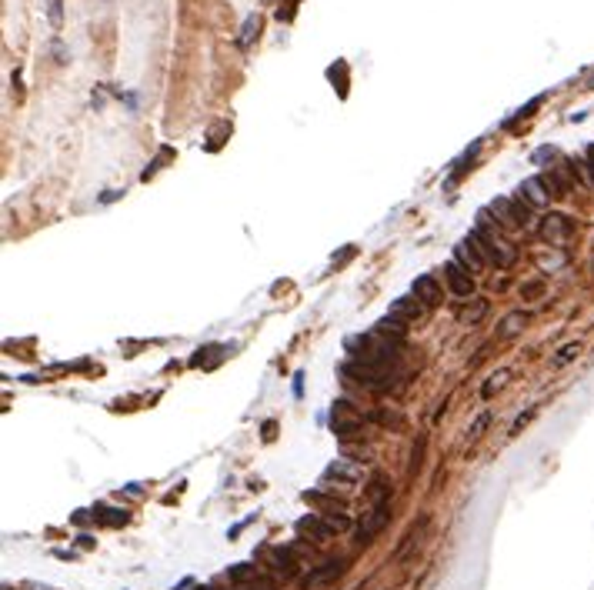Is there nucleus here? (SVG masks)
Segmentation results:
<instances>
[{"mask_svg": "<svg viewBox=\"0 0 594 590\" xmlns=\"http://www.w3.org/2000/svg\"><path fill=\"white\" fill-rule=\"evenodd\" d=\"M468 240L481 251L484 261H494V267H511L514 261V247H507V240L497 234V224L494 217H488V211L478 214V227L468 234Z\"/></svg>", "mask_w": 594, "mask_h": 590, "instance_id": "obj_1", "label": "nucleus"}, {"mask_svg": "<svg viewBox=\"0 0 594 590\" xmlns=\"http://www.w3.org/2000/svg\"><path fill=\"white\" fill-rule=\"evenodd\" d=\"M344 374L357 380L367 390H384L394 384V377L401 374V364H388V360H371V357H357L344 364Z\"/></svg>", "mask_w": 594, "mask_h": 590, "instance_id": "obj_2", "label": "nucleus"}, {"mask_svg": "<svg viewBox=\"0 0 594 590\" xmlns=\"http://www.w3.org/2000/svg\"><path fill=\"white\" fill-rule=\"evenodd\" d=\"M388 520H391V497H380V501H374L371 507L364 510V517H361V524H357V544H371V540L378 537L380 530L388 527Z\"/></svg>", "mask_w": 594, "mask_h": 590, "instance_id": "obj_3", "label": "nucleus"}, {"mask_svg": "<svg viewBox=\"0 0 594 590\" xmlns=\"http://www.w3.org/2000/svg\"><path fill=\"white\" fill-rule=\"evenodd\" d=\"M494 217H501V224L507 227H528L531 224V203L524 201L521 194H514V197H497V201L491 203Z\"/></svg>", "mask_w": 594, "mask_h": 590, "instance_id": "obj_4", "label": "nucleus"}, {"mask_svg": "<svg viewBox=\"0 0 594 590\" xmlns=\"http://www.w3.org/2000/svg\"><path fill=\"white\" fill-rule=\"evenodd\" d=\"M361 424H364V417L351 407V401L334 403V410H330V430L334 434H341V437L344 434H354V430H361Z\"/></svg>", "mask_w": 594, "mask_h": 590, "instance_id": "obj_5", "label": "nucleus"}, {"mask_svg": "<svg viewBox=\"0 0 594 590\" xmlns=\"http://www.w3.org/2000/svg\"><path fill=\"white\" fill-rule=\"evenodd\" d=\"M444 280H447V287L454 290L457 297H464V301H471L474 297V280H471L464 270H461V264L457 261H451V264H444Z\"/></svg>", "mask_w": 594, "mask_h": 590, "instance_id": "obj_6", "label": "nucleus"}, {"mask_svg": "<svg viewBox=\"0 0 594 590\" xmlns=\"http://www.w3.org/2000/svg\"><path fill=\"white\" fill-rule=\"evenodd\" d=\"M571 230H574V224H571L564 214H547L541 224V237L547 240V244H564V240L571 237Z\"/></svg>", "mask_w": 594, "mask_h": 590, "instance_id": "obj_7", "label": "nucleus"}, {"mask_svg": "<svg viewBox=\"0 0 594 590\" xmlns=\"http://www.w3.org/2000/svg\"><path fill=\"white\" fill-rule=\"evenodd\" d=\"M411 294H414V297L424 303V307H434V303H441V297H444L441 280H438V277H431V274H421V277H417L414 287H411Z\"/></svg>", "mask_w": 594, "mask_h": 590, "instance_id": "obj_8", "label": "nucleus"}, {"mask_svg": "<svg viewBox=\"0 0 594 590\" xmlns=\"http://www.w3.org/2000/svg\"><path fill=\"white\" fill-rule=\"evenodd\" d=\"M518 194L531 203V207H547V201H551V187H547L544 177H528V180L518 187Z\"/></svg>", "mask_w": 594, "mask_h": 590, "instance_id": "obj_9", "label": "nucleus"}, {"mask_svg": "<svg viewBox=\"0 0 594 590\" xmlns=\"http://www.w3.org/2000/svg\"><path fill=\"white\" fill-rule=\"evenodd\" d=\"M454 261H457L461 267H468V270H481V267H484V257H481V251L474 247V244H471L468 237H464V240H461V244L454 247Z\"/></svg>", "mask_w": 594, "mask_h": 590, "instance_id": "obj_10", "label": "nucleus"}, {"mask_svg": "<svg viewBox=\"0 0 594 590\" xmlns=\"http://www.w3.org/2000/svg\"><path fill=\"white\" fill-rule=\"evenodd\" d=\"M391 314H394V317H401V320H411V324H414L417 317L424 314V303L417 301V297H397V301L391 303Z\"/></svg>", "mask_w": 594, "mask_h": 590, "instance_id": "obj_11", "label": "nucleus"}, {"mask_svg": "<svg viewBox=\"0 0 594 590\" xmlns=\"http://www.w3.org/2000/svg\"><path fill=\"white\" fill-rule=\"evenodd\" d=\"M324 477L344 480V484H357V480H361V467H357V464H347V460H334V464L324 470Z\"/></svg>", "mask_w": 594, "mask_h": 590, "instance_id": "obj_12", "label": "nucleus"}, {"mask_svg": "<svg viewBox=\"0 0 594 590\" xmlns=\"http://www.w3.org/2000/svg\"><path fill=\"white\" fill-rule=\"evenodd\" d=\"M344 567L341 560H328L324 567H317V570H311L307 577H304V587H317V584H328V580H334L338 574H341Z\"/></svg>", "mask_w": 594, "mask_h": 590, "instance_id": "obj_13", "label": "nucleus"}, {"mask_svg": "<svg viewBox=\"0 0 594 590\" xmlns=\"http://www.w3.org/2000/svg\"><path fill=\"white\" fill-rule=\"evenodd\" d=\"M297 530H301V534H311L314 540H328L330 534H334L324 517H321V520H317V517H304V520H297Z\"/></svg>", "mask_w": 594, "mask_h": 590, "instance_id": "obj_14", "label": "nucleus"}, {"mask_svg": "<svg viewBox=\"0 0 594 590\" xmlns=\"http://www.w3.org/2000/svg\"><path fill=\"white\" fill-rule=\"evenodd\" d=\"M264 557H267V564L274 567V570H280V574H291V570H294V557H291V551H280V547H267Z\"/></svg>", "mask_w": 594, "mask_h": 590, "instance_id": "obj_15", "label": "nucleus"}, {"mask_svg": "<svg viewBox=\"0 0 594 590\" xmlns=\"http://www.w3.org/2000/svg\"><path fill=\"white\" fill-rule=\"evenodd\" d=\"M257 34H261V17L251 13V17L244 20V27H240V34H237V47H240V51H247L254 40H257Z\"/></svg>", "mask_w": 594, "mask_h": 590, "instance_id": "obj_16", "label": "nucleus"}, {"mask_svg": "<svg viewBox=\"0 0 594 590\" xmlns=\"http://www.w3.org/2000/svg\"><path fill=\"white\" fill-rule=\"evenodd\" d=\"M378 330H380V334H388V337H394V340H404V334H407L404 320H401V317H394V314L380 317V320H378Z\"/></svg>", "mask_w": 594, "mask_h": 590, "instance_id": "obj_17", "label": "nucleus"}, {"mask_svg": "<svg viewBox=\"0 0 594 590\" xmlns=\"http://www.w3.org/2000/svg\"><path fill=\"white\" fill-rule=\"evenodd\" d=\"M524 324H528V314H507L505 324L497 327V337H514L518 330H524Z\"/></svg>", "mask_w": 594, "mask_h": 590, "instance_id": "obj_18", "label": "nucleus"}, {"mask_svg": "<svg viewBox=\"0 0 594 590\" xmlns=\"http://www.w3.org/2000/svg\"><path fill=\"white\" fill-rule=\"evenodd\" d=\"M328 77H330V84L338 80V94H341V97H347V63L338 61L334 67H328Z\"/></svg>", "mask_w": 594, "mask_h": 590, "instance_id": "obj_19", "label": "nucleus"}, {"mask_svg": "<svg viewBox=\"0 0 594 590\" xmlns=\"http://www.w3.org/2000/svg\"><path fill=\"white\" fill-rule=\"evenodd\" d=\"M507 377H511V374H507V370H497V374H494L491 380H488V384L481 387V397L488 401V397H491L494 390H501V387H505V384H507Z\"/></svg>", "mask_w": 594, "mask_h": 590, "instance_id": "obj_20", "label": "nucleus"}, {"mask_svg": "<svg viewBox=\"0 0 594 590\" xmlns=\"http://www.w3.org/2000/svg\"><path fill=\"white\" fill-rule=\"evenodd\" d=\"M538 103H541V97H534V101H531V103H524V107H521V111L514 113V117H507V120H505V130H511V127L518 124V120H524V117H531V113L538 111Z\"/></svg>", "mask_w": 594, "mask_h": 590, "instance_id": "obj_21", "label": "nucleus"}, {"mask_svg": "<svg viewBox=\"0 0 594 590\" xmlns=\"http://www.w3.org/2000/svg\"><path fill=\"white\" fill-rule=\"evenodd\" d=\"M555 157H557L555 147H538V151L531 153V161L538 163V167H547V161H555Z\"/></svg>", "mask_w": 594, "mask_h": 590, "instance_id": "obj_22", "label": "nucleus"}, {"mask_svg": "<svg viewBox=\"0 0 594 590\" xmlns=\"http://www.w3.org/2000/svg\"><path fill=\"white\" fill-rule=\"evenodd\" d=\"M484 310H488V303L478 301L474 307H471V310H464V317H461V320H464V324H478L481 317H484Z\"/></svg>", "mask_w": 594, "mask_h": 590, "instance_id": "obj_23", "label": "nucleus"}, {"mask_svg": "<svg viewBox=\"0 0 594 590\" xmlns=\"http://www.w3.org/2000/svg\"><path fill=\"white\" fill-rule=\"evenodd\" d=\"M578 353H581V344H564V347H561V353L555 357V364H568L571 357H578Z\"/></svg>", "mask_w": 594, "mask_h": 590, "instance_id": "obj_24", "label": "nucleus"}, {"mask_svg": "<svg viewBox=\"0 0 594 590\" xmlns=\"http://www.w3.org/2000/svg\"><path fill=\"white\" fill-rule=\"evenodd\" d=\"M171 157H174V151H171V147H161V153L154 157V167H151V170H144V180H147V177H151L157 167H164V161H171Z\"/></svg>", "mask_w": 594, "mask_h": 590, "instance_id": "obj_25", "label": "nucleus"}, {"mask_svg": "<svg viewBox=\"0 0 594 590\" xmlns=\"http://www.w3.org/2000/svg\"><path fill=\"white\" fill-rule=\"evenodd\" d=\"M324 520H328V527L338 534V530H347V517L341 514H324Z\"/></svg>", "mask_w": 594, "mask_h": 590, "instance_id": "obj_26", "label": "nucleus"}, {"mask_svg": "<svg viewBox=\"0 0 594 590\" xmlns=\"http://www.w3.org/2000/svg\"><path fill=\"white\" fill-rule=\"evenodd\" d=\"M538 414V407H531V410H528V414H521L518 420H514V427H511V434H521V430L528 427V424H531V417Z\"/></svg>", "mask_w": 594, "mask_h": 590, "instance_id": "obj_27", "label": "nucleus"}, {"mask_svg": "<svg viewBox=\"0 0 594 590\" xmlns=\"http://www.w3.org/2000/svg\"><path fill=\"white\" fill-rule=\"evenodd\" d=\"M488 420H491V414H481L478 420H474V424H471V440H474V437H481V430L488 427Z\"/></svg>", "mask_w": 594, "mask_h": 590, "instance_id": "obj_28", "label": "nucleus"}, {"mask_svg": "<svg viewBox=\"0 0 594 590\" xmlns=\"http://www.w3.org/2000/svg\"><path fill=\"white\" fill-rule=\"evenodd\" d=\"M297 11V0H284V11H278V20H291Z\"/></svg>", "mask_w": 594, "mask_h": 590, "instance_id": "obj_29", "label": "nucleus"}, {"mask_svg": "<svg viewBox=\"0 0 594 590\" xmlns=\"http://www.w3.org/2000/svg\"><path fill=\"white\" fill-rule=\"evenodd\" d=\"M47 17H51L54 27H61V0H51V7H47Z\"/></svg>", "mask_w": 594, "mask_h": 590, "instance_id": "obj_30", "label": "nucleus"}, {"mask_svg": "<svg viewBox=\"0 0 594 590\" xmlns=\"http://www.w3.org/2000/svg\"><path fill=\"white\" fill-rule=\"evenodd\" d=\"M584 163H588V174H591V184H594V144L584 151Z\"/></svg>", "mask_w": 594, "mask_h": 590, "instance_id": "obj_31", "label": "nucleus"}, {"mask_svg": "<svg viewBox=\"0 0 594 590\" xmlns=\"http://www.w3.org/2000/svg\"><path fill=\"white\" fill-rule=\"evenodd\" d=\"M251 574H254V567H237V570H234V577H237V580L251 577Z\"/></svg>", "mask_w": 594, "mask_h": 590, "instance_id": "obj_32", "label": "nucleus"}, {"mask_svg": "<svg viewBox=\"0 0 594 590\" xmlns=\"http://www.w3.org/2000/svg\"><path fill=\"white\" fill-rule=\"evenodd\" d=\"M27 590H51V587H37V584H30V587H27Z\"/></svg>", "mask_w": 594, "mask_h": 590, "instance_id": "obj_33", "label": "nucleus"}, {"mask_svg": "<svg viewBox=\"0 0 594 590\" xmlns=\"http://www.w3.org/2000/svg\"><path fill=\"white\" fill-rule=\"evenodd\" d=\"M588 87H594V74H591V77H588Z\"/></svg>", "mask_w": 594, "mask_h": 590, "instance_id": "obj_34", "label": "nucleus"}, {"mask_svg": "<svg viewBox=\"0 0 594 590\" xmlns=\"http://www.w3.org/2000/svg\"><path fill=\"white\" fill-rule=\"evenodd\" d=\"M4 590H11V587H4Z\"/></svg>", "mask_w": 594, "mask_h": 590, "instance_id": "obj_35", "label": "nucleus"}]
</instances>
